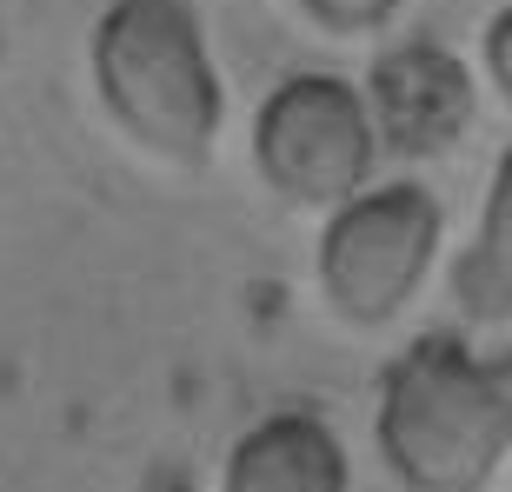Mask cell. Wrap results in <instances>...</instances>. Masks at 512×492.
I'll return each mask as SVG.
<instances>
[{"label":"cell","mask_w":512,"mask_h":492,"mask_svg":"<svg viewBox=\"0 0 512 492\" xmlns=\"http://www.w3.org/2000/svg\"><path fill=\"white\" fill-rule=\"evenodd\" d=\"M380 160V127L353 80L340 74H293L253 114V167L293 207H346L366 193Z\"/></svg>","instance_id":"cell-4"},{"label":"cell","mask_w":512,"mask_h":492,"mask_svg":"<svg viewBox=\"0 0 512 492\" xmlns=\"http://www.w3.org/2000/svg\"><path fill=\"white\" fill-rule=\"evenodd\" d=\"M373 439L406 492H486L512 453V360L419 333L380 373Z\"/></svg>","instance_id":"cell-1"},{"label":"cell","mask_w":512,"mask_h":492,"mask_svg":"<svg viewBox=\"0 0 512 492\" xmlns=\"http://www.w3.org/2000/svg\"><path fill=\"white\" fill-rule=\"evenodd\" d=\"M486 74H493L499 100L512 107V7H499V14L486 20Z\"/></svg>","instance_id":"cell-9"},{"label":"cell","mask_w":512,"mask_h":492,"mask_svg":"<svg viewBox=\"0 0 512 492\" xmlns=\"http://www.w3.org/2000/svg\"><path fill=\"white\" fill-rule=\"evenodd\" d=\"M94 87L114 127L153 160L200 167L213 153L227 100L187 0H114L94 27Z\"/></svg>","instance_id":"cell-2"},{"label":"cell","mask_w":512,"mask_h":492,"mask_svg":"<svg viewBox=\"0 0 512 492\" xmlns=\"http://www.w3.org/2000/svg\"><path fill=\"white\" fill-rule=\"evenodd\" d=\"M326 34H373L399 14V0H300Z\"/></svg>","instance_id":"cell-8"},{"label":"cell","mask_w":512,"mask_h":492,"mask_svg":"<svg viewBox=\"0 0 512 492\" xmlns=\"http://www.w3.org/2000/svg\"><path fill=\"white\" fill-rule=\"evenodd\" d=\"M346 446L320 413H266L260 426L233 439L220 492H346Z\"/></svg>","instance_id":"cell-6"},{"label":"cell","mask_w":512,"mask_h":492,"mask_svg":"<svg viewBox=\"0 0 512 492\" xmlns=\"http://www.w3.org/2000/svg\"><path fill=\"white\" fill-rule=\"evenodd\" d=\"M453 293L473 320H512V147L493 167L473 246L453 260Z\"/></svg>","instance_id":"cell-7"},{"label":"cell","mask_w":512,"mask_h":492,"mask_svg":"<svg viewBox=\"0 0 512 492\" xmlns=\"http://www.w3.org/2000/svg\"><path fill=\"white\" fill-rule=\"evenodd\" d=\"M446 240V207L419 180L353 193L346 207L326 213L320 233V286L326 306L353 326H386L413 306Z\"/></svg>","instance_id":"cell-3"},{"label":"cell","mask_w":512,"mask_h":492,"mask_svg":"<svg viewBox=\"0 0 512 492\" xmlns=\"http://www.w3.org/2000/svg\"><path fill=\"white\" fill-rule=\"evenodd\" d=\"M366 107H373V127H380V147L406 153V160H426V153H446L466 140L479 114V87L466 74V60L439 40H406L393 54L373 60V87H366Z\"/></svg>","instance_id":"cell-5"}]
</instances>
